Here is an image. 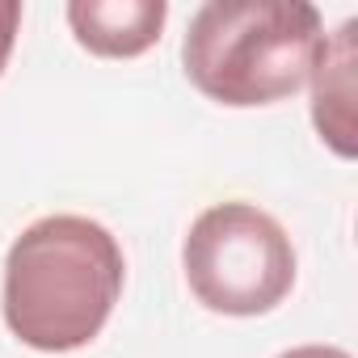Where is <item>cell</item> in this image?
<instances>
[{
    "label": "cell",
    "instance_id": "cell-1",
    "mask_svg": "<svg viewBox=\"0 0 358 358\" xmlns=\"http://www.w3.org/2000/svg\"><path fill=\"white\" fill-rule=\"evenodd\" d=\"M122 278L127 262L110 228L85 215H47L5 257V324L30 350H80L106 329Z\"/></svg>",
    "mask_w": 358,
    "mask_h": 358
},
{
    "label": "cell",
    "instance_id": "cell-2",
    "mask_svg": "<svg viewBox=\"0 0 358 358\" xmlns=\"http://www.w3.org/2000/svg\"><path fill=\"white\" fill-rule=\"evenodd\" d=\"M320 38L308 0H211L190 17L182 64L220 106H274L308 85Z\"/></svg>",
    "mask_w": 358,
    "mask_h": 358
},
{
    "label": "cell",
    "instance_id": "cell-3",
    "mask_svg": "<svg viewBox=\"0 0 358 358\" xmlns=\"http://www.w3.org/2000/svg\"><path fill=\"white\" fill-rule=\"evenodd\" d=\"M194 299L220 316H262L295 287V249L274 215L253 203L207 207L182 245Z\"/></svg>",
    "mask_w": 358,
    "mask_h": 358
},
{
    "label": "cell",
    "instance_id": "cell-4",
    "mask_svg": "<svg viewBox=\"0 0 358 358\" xmlns=\"http://www.w3.org/2000/svg\"><path fill=\"white\" fill-rule=\"evenodd\" d=\"M164 17V0H72L68 5V26L76 43L106 59H131L156 47Z\"/></svg>",
    "mask_w": 358,
    "mask_h": 358
},
{
    "label": "cell",
    "instance_id": "cell-5",
    "mask_svg": "<svg viewBox=\"0 0 358 358\" xmlns=\"http://www.w3.org/2000/svg\"><path fill=\"white\" fill-rule=\"evenodd\" d=\"M354 30L345 22L337 34L320 38L312 59V122L337 156H354Z\"/></svg>",
    "mask_w": 358,
    "mask_h": 358
},
{
    "label": "cell",
    "instance_id": "cell-6",
    "mask_svg": "<svg viewBox=\"0 0 358 358\" xmlns=\"http://www.w3.org/2000/svg\"><path fill=\"white\" fill-rule=\"evenodd\" d=\"M17 26H22V5H17V0H0V72H5V64L13 55Z\"/></svg>",
    "mask_w": 358,
    "mask_h": 358
},
{
    "label": "cell",
    "instance_id": "cell-7",
    "mask_svg": "<svg viewBox=\"0 0 358 358\" xmlns=\"http://www.w3.org/2000/svg\"><path fill=\"white\" fill-rule=\"evenodd\" d=\"M278 358H350V354L337 350V345H295V350H287Z\"/></svg>",
    "mask_w": 358,
    "mask_h": 358
}]
</instances>
